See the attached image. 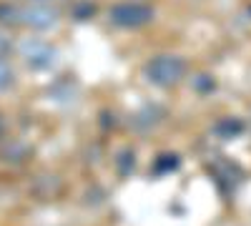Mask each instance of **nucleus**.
I'll return each instance as SVG.
<instances>
[{
    "mask_svg": "<svg viewBox=\"0 0 251 226\" xmlns=\"http://www.w3.org/2000/svg\"><path fill=\"white\" fill-rule=\"evenodd\" d=\"M188 73V63L176 53H158L143 66V75L156 88H174Z\"/></svg>",
    "mask_w": 251,
    "mask_h": 226,
    "instance_id": "1",
    "label": "nucleus"
},
{
    "mask_svg": "<svg viewBox=\"0 0 251 226\" xmlns=\"http://www.w3.org/2000/svg\"><path fill=\"white\" fill-rule=\"evenodd\" d=\"M153 8L146 5V3H138V0H126V3H116L111 10H108V18L111 23L118 25V28H128V30H136V28H143L153 20Z\"/></svg>",
    "mask_w": 251,
    "mask_h": 226,
    "instance_id": "2",
    "label": "nucleus"
},
{
    "mask_svg": "<svg viewBox=\"0 0 251 226\" xmlns=\"http://www.w3.org/2000/svg\"><path fill=\"white\" fill-rule=\"evenodd\" d=\"M13 13L18 15L15 18L18 23H25L30 28H50L55 23V15H58L55 10H50L46 5H33V8H23V10L13 8Z\"/></svg>",
    "mask_w": 251,
    "mask_h": 226,
    "instance_id": "3",
    "label": "nucleus"
},
{
    "mask_svg": "<svg viewBox=\"0 0 251 226\" xmlns=\"http://www.w3.org/2000/svg\"><path fill=\"white\" fill-rule=\"evenodd\" d=\"M244 131V123L239 118H224L219 126H216V133L221 138H231V136H239Z\"/></svg>",
    "mask_w": 251,
    "mask_h": 226,
    "instance_id": "4",
    "label": "nucleus"
},
{
    "mask_svg": "<svg viewBox=\"0 0 251 226\" xmlns=\"http://www.w3.org/2000/svg\"><path fill=\"white\" fill-rule=\"evenodd\" d=\"M13 83V66L5 58H0V91H5Z\"/></svg>",
    "mask_w": 251,
    "mask_h": 226,
    "instance_id": "5",
    "label": "nucleus"
},
{
    "mask_svg": "<svg viewBox=\"0 0 251 226\" xmlns=\"http://www.w3.org/2000/svg\"><path fill=\"white\" fill-rule=\"evenodd\" d=\"M163 158H169V153H166V156H158V161H156V171H158V174L174 171V169L178 166V158H176V156H171V161H163Z\"/></svg>",
    "mask_w": 251,
    "mask_h": 226,
    "instance_id": "6",
    "label": "nucleus"
},
{
    "mask_svg": "<svg viewBox=\"0 0 251 226\" xmlns=\"http://www.w3.org/2000/svg\"><path fill=\"white\" fill-rule=\"evenodd\" d=\"M0 136H3V118H0Z\"/></svg>",
    "mask_w": 251,
    "mask_h": 226,
    "instance_id": "7",
    "label": "nucleus"
}]
</instances>
